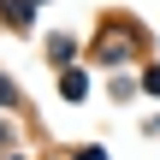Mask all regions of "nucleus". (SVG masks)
I'll return each instance as SVG.
<instances>
[{"instance_id":"1","label":"nucleus","mask_w":160,"mask_h":160,"mask_svg":"<svg viewBox=\"0 0 160 160\" xmlns=\"http://www.w3.org/2000/svg\"><path fill=\"white\" fill-rule=\"evenodd\" d=\"M148 89H154V95H160V65H154V71H148Z\"/></svg>"},{"instance_id":"2","label":"nucleus","mask_w":160,"mask_h":160,"mask_svg":"<svg viewBox=\"0 0 160 160\" xmlns=\"http://www.w3.org/2000/svg\"><path fill=\"white\" fill-rule=\"evenodd\" d=\"M0 101H12V89H6V83H0Z\"/></svg>"},{"instance_id":"3","label":"nucleus","mask_w":160,"mask_h":160,"mask_svg":"<svg viewBox=\"0 0 160 160\" xmlns=\"http://www.w3.org/2000/svg\"><path fill=\"white\" fill-rule=\"evenodd\" d=\"M0 142H6V131H0Z\"/></svg>"}]
</instances>
